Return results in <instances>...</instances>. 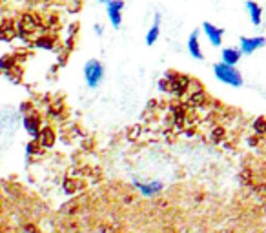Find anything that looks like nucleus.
<instances>
[{"label": "nucleus", "instance_id": "nucleus-1", "mask_svg": "<svg viewBox=\"0 0 266 233\" xmlns=\"http://www.w3.org/2000/svg\"><path fill=\"white\" fill-rule=\"evenodd\" d=\"M213 73H215L217 80H221L226 86H232V88H241L244 84L241 71L235 66H230V64H224V62L213 64Z\"/></svg>", "mask_w": 266, "mask_h": 233}, {"label": "nucleus", "instance_id": "nucleus-2", "mask_svg": "<svg viewBox=\"0 0 266 233\" xmlns=\"http://www.w3.org/2000/svg\"><path fill=\"white\" fill-rule=\"evenodd\" d=\"M84 80L88 84V88L91 90H97L99 86L104 80V66L102 62L91 59L84 64Z\"/></svg>", "mask_w": 266, "mask_h": 233}, {"label": "nucleus", "instance_id": "nucleus-3", "mask_svg": "<svg viewBox=\"0 0 266 233\" xmlns=\"http://www.w3.org/2000/svg\"><path fill=\"white\" fill-rule=\"evenodd\" d=\"M122 11H124V0H111L109 4H106L108 20L115 30L122 26Z\"/></svg>", "mask_w": 266, "mask_h": 233}, {"label": "nucleus", "instance_id": "nucleus-4", "mask_svg": "<svg viewBox=\"0 0 266 233\" xmlns=\"http://www.w3.org/2000/svg\"><path fill=\"white\" fill-rule=\"evenodd\" d=\"M265 36H241L239 38V49H241L242 55H254L257 49L265 48Z\"/></svg>", "mask_w": 266, "mask_h": 233}, {"label": "nucleus", "instance_id": "nucleus-5", "mask_svg": "<svg viewBox=\"0 0 266 233\" xmlns=\"http://www.w3.org/2000/svg\"><path fill=\"white\" fill-rule=\"evenodd\" d=\"M202 33L206 35L208 42L212 44L213 48H219L223 44V36H224V30L219 28V26L212 24V22H204L202 24Z\"/></svg>", "mask_w": 266, "mask_h": 233}, {"label": "nucleus", "instance_id": "nucleus-6", "mask_svg": "<svg viewBox=\"0 0 266 233\" xmlns=\"http://www.w3.org/2000/svg\"><path fill=\"white\" fill-rule=\"evenodd\" d=\"M159 36H161V13H155L153 15V24L148 30V33H146V44L153 46L159 40Z\"/></svg>", "mask_w": 266, "mask_h": 233}, {"label": "nucleus", "instance_id": "nucleus-7", "mask_svg": "<svg viewBox=\"0 0 266 233\" xmlns=\"http://www.w3.org/2000/svg\"><path fill=\"white\" fill-rule=\"evenodd\" d=\"M246 11H248V17H250V22L254 26H261L263 24V7L254 2V0H248L246 2Z\"/></svg>", "mask_w": 266, "mask_h": 233}, {"label": "nucleus", "instance_id": "nucleus-8", "mask_svg": "<svg viewBox=\"0 0 266 233\" xmlns=\"http://www.w3.org/2000/svg\"><path fill=\"white\" fill-rule=\"evenodd\" d=\"M242 53L239 48H224L221 51V62L224 64H230V66H237L239 60H241Z\"/></svg>", "mask_w": 266, "mask_h": 233}, {"label": "nucleus", "instance_id": "nucleus-9", "mask_svg": "<svg viewBox=\"0 0 266 233\" xmlns=\"http://www.w3.org/2000/svg\"><path fill=\"white\" fill-rule=\"evenodd\" d=\"M188 51L190 55L197 60H202V49H200V40H199V31H194L190 38H188Z\"/></svg>", "mask_w": 266, "mask_h": 233}, {"label": "nucleus", "instance_id": "nucleus-10", "mask_svg": "<svg viewBox=\"0 0 266 233\" xmlns=\"http://www.w3.org/2000/svg\"><path fill=\"white\" fill-rule=\"evenodd\" d=\"M24 128L26 132L30 133L31 137L36 138L38 137V133H40V120H38V117H35V115H28V117H24Z\"/></svg>", "mask_w": 266, "mask_h": 233}, {"label": "nucleus", "instance_id": "nucleus-11", "mask_svg": "<svg viewBox=\"0 0 266 233\" xmlns=\"http://www.w3.org/2000/svg\"><path fill=\"white\" fill-rule=\"evenodd\" d=\"M38 144L42 146V148H51L55 144V133L49 130V128H46V130H40V133H38Z\"/></svg>", "mask_w": 266, "mask_h": 233}, {"label": "nucleus", "instance_id": "nucleus-12", "mask_svg": "<svg viewBox=\"0 0 266 233\" xmlns=\"http://www.w3.org/2000/svg\"><path fill=\"white\" fill-rule=\"evenodd\" d=\"M135 186L139 188L140 192L144 193V195H157L161 190H163V184L161 182H151V184H142V182H135Z\"/></svg>", "mask_w": 266, "mask_h": 233}, {"label": "nucleus", "instance_id": "nucleus-13", "mask_svg": "<svg viewBox=\"0 0 266 233\" xmlns=\"http://www.w3.org/2000/svg\"><path fill=\"white\" fill-rule=\"evenodd\" d=\"M254 130L257 133H266V120L263 119V117H259V119H255L254 122Z\"/></svg>", "mask_w": 266, "mask_h": 233}, {"label": "nucleus", "instance_id": "nucleus-14", "mask_svg": "<svg viewBox=\"0 0 266 233\" xmlns=\"http://www.w3.org/2000/svg\"><path fill=\"white\" fill-rule=\"evenodd\" d=\"M93 30H95V35H99V36L102 35V26L100 24H95L93 26Z\"/></svg>", "mask_w": 266, "mask_h": 233}, {"label": "nucleus", "instance_id": "nucleus-15", "mask_svg": "<svg viewBox=\"0 0 266 233\" xmlns=\"http://www.w3.org/2000/svg\"><path fill=\"white\" fill-rule=\"evenodd\" d=\"M99 4H104V6H106V4H109V2H111V0H97Z\"/></svg>", "mask_w": 266, "mask_h": 233}]
</instances>
